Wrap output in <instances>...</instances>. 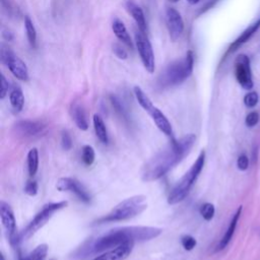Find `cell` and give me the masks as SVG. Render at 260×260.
<instances>
[{
	"mask_svg": "<svg viewBox=\"0 0 260 260\" xmlns=\"http://www.w3.org/2000/svg\"><path fill=\"white\" fill-rule=\"evenodd\" d=\"M195 141L196 136L193 133L186 134L178 140L173 139L164 150L146 162L142 171V180L153 182L165 176L190 153Z\"/></svg>",
	"mask_w": 260,
	"mask_h": 260,
	"instance_id": "cell-1",
	"label": "cell"
},
{
	"mask_svg": "<svg viewBox=\"0 0 260 260\" xmlns=\"http://www.w3.org/2000/svg\"><path fill=\"white\" fill-rule=\"evenodd\" d=\"M162 230L155 227H123L117 228L107 234L97 238L85 248L81 249L80 255H97L116 248L126 242H145L158 238Z\"/></svg>",
	"mask_w": 260,
	"mask_h": 260,
	"instance_id": "cell-2",
	"label": "cell"
},
{
	"mask_svg": "<svg viewBox=\"0 0 260 260\" xmlns=\"http://www.w3.org/2000/svg\"><path fill=\"white\" fill-rule=\"evenodd\" d=\"M146 208H148V201L144 195H134L114 206L108 215L97 220V223L106 224L127 221L139 216Z\"/></svg>",
	"mask_w": 260,
	"mask_h": 260,
	"instance_id": "cell-3",
	"label": "cell"
},
{
	"mask_svg": "<svg viewBox=\"0 0 260 260\" xmlns=\"http://www.w3.org/2000/svg\"><path fill=\"white\" fill-rule=\"evenodd\" d=\"M205 164V152L201 151L196 161L194 162V164L191 166L189 171L181 178V180L179 181L176 186L172 189L168 197V203L171 205L177 204L179 202L183 201L187 196L193 187V185L196 182L200 173L203 170Z\"/></svg>",
	"mask_w": 260,
	"mask_h": 260,
	"instance_id": "cell-4",
	"label": "cell"
},
{
	"mask_svg": "<svg viewBox=\"0 0 260 260\" xmlns=\"http://www.w3.org/2000/svg\"><path fill=\"white\" fill-rule=\"evenodd\" d=\"M194 56L192 51H188L184 58L170 64L162 73L160 84L162 87H173L182 84L193 71Z\"/></svg>",
	"mask_w": 260,
	"mask_h": 260,
	"instance_id": "cell-5",
	"label": "cell"
},
{
	"mask_svg": "<svg viewBox=\"0 0 260 260\" xmlns=\"http://www.w3.org/2000/svg\"><path fill=\"white\" fill-rule=\"evenodd\" d=\"M68 204L67 201H60V202H53L46 204L39 213L35 216V218L31 221V223L27 226L26 229L20 235V240H28L32 235H35L41 228H43L47 222L50 220L55 213L58 210L66 207Z\"/></svg>",
	"mask_w": 260,
	"mask_h": 260,
	"instance_id": "cell-6",
	"label": "cell"
},
{
	"mask_svg": "<svg viewBox=\"0 0 260 260\" xmlns=\"http://www.w3.org/2000/svg\"><path fill=\"white\" fill-rule=\"evenodd\" d=\"M135 44L144 68L150 73H154L156 69V62L153 47L149 38L141 31L135 32Z\"/></svg>",
	"mask_w": 260,
	"mask_h": 260,
	"instance_id": "cell-7",
	"label": "cell"
},
{
	"mask_svg": "<svg viewBox=\"0 0 260 260\" xmlns=\"http://www.w3.org/2000/svg\"><path fill=\"white\" fill-rule=\"evenodd\" d=\"M1 61L4 63L10 72L20 80L28 81L29 80V70L26 63L16 56L9 48L2 46L1 49Z\"/></svg>",
	"mask_w": 260,
	"mask_h": 260,
	"instance_id": "cell-8",
	"label": "cell"
},
{
	"mask_svg": "<svg viewBox=\"0 0 260 260\" xmlns=\"http://www.w3.org/2000/svg\"><path fill=\"white\" fill-rule=\"evenodd\" d=\"M235 76L238 84L244 89L250 91L253 89L254 83L252 78V70L250 59L245 54H240L235 60Z\"/></svg>",
	"mask_w": 260,
	"mask_h": 260,
	"instance_id": "cell-9",
	"label": "cell"
},
{
	"mask_svg": "<svg viewBox=\"0 0 260 260\" xmlns=\"http://www.w3.org/2000/svg\"><path fill=\"white\" fill-rule=\"evenodd\" d=\"M0 219H1V223L8 235L11 245H16L21 240L20 235L16 234L15 217L10 205L4 201L0 202Z\"/></svg>",
	"mask_w": 260,
	"mask_h": 260,
	"instance_id": "cell-10",
	"label": "cell"
},
{
	"mask_svg": "<svg viewBox=\"0 0 260 260\" xmlns=\"http://www.w3.org/2000/svg\"><path fill=\"white\" fill-rule=\"evenodd\" d=\"M57 190L64 192V191H71L73 192L76 196L86 203H89L91 201V195L88 192V190L85 188V186L81 184L76 179L64 177L60 178L57 181L56 184Z\"/></svg>",
	"mask_w": 260,
	"mask_h": 260,
	"instance_id": "cell-11",
	"label": "cell"
},
{
	"mask_svg": "<svg viewBox=\"0 0 260 260\" xmlns=\"http://www.w3.org/2000/svg\"><path fill=\"white\" fill-rule=\"evenodd\" d=\"M166 23L171 40L177 41L181 37L184 31V22L180 12L173 7L167 8Z\"/></svg>",
	"mask_w": 260,
	"mask_h": 260,
	"instance_id": "cell-12",
	"label": "cell"
},
{
	"mask_svg": "<svg viewBox=\"0 0 260 260\" xmlns=\"http://www.w3.org/2000/svg\"><path fill=\"white\" fill-rule=\"evenodd\" d=\"M134 242H126L94 258L93 260H125L132 252Z\"/></svg>",
	"mask_w": 260,
	"mask_h": 260,
	"instance_id": "cell-13",
	"label": "cell"
},
{
	"mask_svg": "<svg viewBox=\"0 0 260 260\" xmlns=\"http://www.w3.org/2000/svg\"><path fill=\"white\" fill-rule=\"evenodd\" d=\"M16 133L25 137H34L40 135L44 131L42 123L37 121L24 120L15 124Z\"/></svg>",
	"mask_w": 260,
	"mask_h": 260,
	"instance_id": "cell-14",
	"label": "cell"
},
{
	"mask_svg": "<svg viewBox=\"0 0 260 260\" xmlns=\"http://www.w3.org/2000/svg\"><path fill=\"white\" fill-rule=\"evenodd\" d=\"M259 28H260V18L256 21V22H254L252 25H250L245 31H244L243 32H242V34L230 45V47L229 48H228V50H227V53H226V55L225 56H227V55H230V54H232V53H234L235 51H237L238 50V49L242 46V45H244V44H245V43H247L251 38H252V36L255 34V32L259 30Z\"/></svg>",
	"mask_w": 260,
	"mask_h": 260,
	"instance_id": "cell-15",
	"label": "cell"
},
{
	"mask_svg": "<svg viewBox=\"0 0 260 260\" xmlns=\"http://www.w3.org/2000/svg\"><path fill=\"white\" fill-rule=\"evenodd\" d=\"M242 205L238 207V209L236 210L235 215L233 216L231 222H230V225L229 227H228V229L225 233V235L223 236V238L221 239V241L219 242L218 246H217V251H222L224 250L228 245H229V243L231 242L234 234H235V231H236V228H237V225H238V222H239V219L241 217V214H242Z\"/></svg>",
	"mask_w": 260,
	"mask_h": 260,
	"instance_id": "cell-16",
	"label": "cell"
},
{
	"mask_svg": "<svg viewBox=\"0 0 260 260\" xmlns=\"http://www.w3.org/2000/svg\"><path fill=\"white\" fill-rule=\"evenodd\" d=\"M149 114L151 115V117L153 118L155 124L157 125V127L161 130V131L166 134L167 136H172L173 135V128L172 125L170 123V121L168 120V118L165 116V114L162 113L160 109H158L157 107H154Z\"/></svg>",
	"mask_w": 260,
	"mask_h": 260,
	"instance_id": "cell-17",
	"label": "cell"
},
{
	"mask_svg": "<svg viewBox=\"0 0 260 260\" xmlns=\"http://www.w3.org/2000/svg\"><path fill=\"white\" fill-rule=\"evenodd\" d=\"M126 7H127L128 12L132 15L133 20L135 21V23L138 27V30L145 34L148 27H146L145 16H144V13H143V10L141 9V7L138 6L134 1H132V0H128V1L126 2Z\"/></svg>",
	"mask_w": 260,
	"mask_h": 260,
	"instance_id": "cell-18",
	"label": "cell"
},
{
	"mask_svg": "<svg viewBox=\"0 0 260 260\" xmlns=\"http://www.w3.org/2000/svg\"><path fill=\"white\" fill-rule=\"evenodd\" d=\"M112 30L114 32V34H115V36L122 43H124L126 46H128L130 48L133 47L131 38H130L128 32H127V29H126V27L122 21H120L119 19L114 20L112 23Z\"/></svg>",
	"mask_w": 260,
	"mask_h": 260,
	"instance_id": "cell-19",
	"label": "cell"
},
{
	"mask_svg": "<svg viewBox=\"0 0 260 260\" xmlns=\"http://www.w3.org/2000/svg\"><path fill=\"white\" fill-rule=\"evenodd\" d=\"M71 116H72V119L74 120L76 126L80 130H83V131H86V130H88L89 122H88L86 112H85V109L83 108V106L79 105V104H73L71 106Z\"/></svg>",
	"mask_w": 260,
	"mask_h": 260,
	"instance_id": "cell-20",
	"label": "cell"
},
{
	"mask_svg": "<svg viewBox=\"0 0 260 260\" xmlns=\"http://www.w3.org/2000/svg\"><path fill=\"white\" fill-rule=\"evenodd\" d=\"M93 122H94V128L96 131L97 137L99 138V140L103 143H108L109 137H108V131H107V127L102 119V117L98 114H95L93 117Z\"/></svg>",
	"mask_w": 260,
	"mask_h": 260,
	"instance_id": "cell-21",
	"label": "cell"
},
{
	"mask_svg": "<svg viewBox=\"0 0 260 260\" xmlns=\"http://www.w3.org/2000/svg\"><path fill=\"white\" fill-rule=\"evenodd\" d=\"M9 101L15 112H21L23 110L25 105V97L20 87H15L11 90L9 95Z\"/></svg>",
	"mask_w": 260,
	"mask_h": 260,
	"instance_id": "cell-22",
	"label": "cell"
},
{
	"mask_svg": "<svg viewBox=\"0 0 260 260\" xmlns=\"http://www.w3.org/2000/svg\"><path fill=\"white\" fill-rule=\"evenodd\" d=\"M39 168V152L36 148L30 150L28 154V170L31 177L35 176Z\"/></svg>",
	"mask_w": 260,
	"mask_h": 260,
	"instance_id": "cell-23",
	"label": "cell"
},
{
	"mask_svg": "<svg viewBox=\"0 0 260 260\" xmlns=\"http://www.w3.org/2000/svg\"><path fill=\"white\" fill-rule=\"evenodd\" d=\"M134 95L138 104L148 113L155 107L150 98L146 96V94L139 87L134 88Z\"/></svg>",
	"mask_w": 260,
	"mask_h": 260,
	"instance_id": "cell-24",
	"label": "cell"
},
{
	"mask_svg": "<svg viewBox=\"0 0 260 260\" xmlns=\"http://www.w3.org/2000/svg\"><path fill=\"white\" fill-rule=\"evenodd\" d=\"M25 28H26L27 37H28L30 44L35 48L37 44V31H36L34 24H32V22L31 21L29 16H26V19H25Z\"/></svg>",
	"mask_w": 260,
	"mask_h": 260,
	"instance_id": "cell-25",
	"label": "cell"
},
{
	"mask_svg": "<svg viewBox=\"0 0 260 260\" xmlns=\"http://www.w3.org/2000/svg\"><path fill=\"white\" fill-rule=\"evenodd\" d=\"M96 159V154L93 146L91 145H84L81 149V160L86 166H92L94 164Z\"/></svg>",
	"mask_w": 260,
	"mask_h": 260,
	"instance_id": "cell-26",
	"label": "cell"
},
{
	"mask_svg": "<svg viewBox=\"0 0 260 260\" xmlns=\"http://www.w3.org/2000/svg\"><path fill=\"white\" fill-rule=\"evenodd\" d=\"M48 254V245L47 244H41V245L37 246L34 251H32L29 257L28 260H45Z\"/></svg>",
	"mask_w": 260,
	"mask_h": 260,
	"instance_id": "cell-27",
	"label": "cell"
},
{
	"mask_svg": "<svg viewBox=\"0 0 260 260\" xmlns=\"http://www.w3.org/2000/svg\"><path fill=\"white\" fill-rule=\"evenodd\" d=\"M200 215L203 218V220L209 222L214 219L216 214V208L213 203L206 202L200 206Z\"/></svg>",
	"mask_w": 260,
	"mask_h": 260,
	"instance_id": "cell-28",
	"label": "cell"
},
{
	"mask_svg": "<svg viewBox=\"0 0 260 260\" xmlns=\"http://www.w3.org/2000/svg\"><path fill=\"white\" fill-rule=\"evenodd\" d=\"M258 94L256 92H249L244 97V104L248 108H254L258 104Z\"/></svg>",
	"mask_w": 260,
	"mask_h": 260,
	"instance_id": "cell-29",
	"label": "cell"
},
{
	"mask_svg": "<svg viewBox=\"0 0 260 260\" xmlns=\"http://www.w3.org/2000/svg\"><path fill=\"white\" fill-rule=\"evenodd\" d=\"M181 244L182 246L185 250L187 251H191L195 248V246H196V240H195V238H193L192 236L190 235H185L181 238Z\"/></svg>",
	"mask_w": 260,
	"mask_h": 260,
	"instance_id": "cell-30",
	"label": "cell"
},
{
	"mask_svg": "<svg viewBox=\"0 0 260 260\" xmlns=\"http://www.w3.org/2000/svg\"><path fill=\"white\" fill-rule=\"evenodd\" d=\"M258 122H259V114L257 112H255V111L250 112L246 116V119H245L246 126L254 127Z\"/></svg>",
	"mask_w": 260,
	"mask_h": 260,
	"instance_id": "cell-31",
	"label": "cell"
},
{
	"mask_svg": "<svg viewBox=\"0 0 260 260\" xmlns=\"http://www.w3.org/2000/svg\"><path fill=\"white\" fill-rule=\"evenodd\" d=\"M237 167L240 171H246L249 167V159L246 155H240L237 160Z\"/></svg>",
	"mask_w": 260,
	"mask_h": 260,
	"instance_id": "cell-32",
	"label": "cell"
},
{
	"mask_svg": "<svg viewBox=\"0 0 260 260\" xmlns=\"http://www.w3.org/2000/svg\"><path fill=\"white\" fill-rule=\"evenodd\" d=\"M25 192L29 196H36L38 194V183L36 181H30L25 187Z\"/></svg>",
	"mask_w": 260,
	"mask_h": 260,
	"instance_id": "cell-33",
	"label": "cell"
},
{
	"mask_svg": "<svg viewBox=\"0 0 260 260\" xmlns=\"http://www.w3.org/2000/svg\"><path fill=\"white\" fill-rule=\"evenodd\" d=\"M61 144H62V148L65 151H69L72 148V139H71V136L68 134V132L64 131L62 133Z\"/></svg>",
	"mask_w": 260,
	"mask_h": 260,
	"instance_id": "cell-34",
	"label": "cell"
},
{
	"mask_svg": "<svg viewBox=\"0 0 260 260\" xmlns=\"http://www.w3.org/2000/svg\"><path fill=\"white\" fill-rule=\"evenodd\" d=\"M113 51L119 59H126L127 58V52L124 50V48L122 46H120L119 44H115L113 46Z\"/></svg>",
	"mask_w": 260,
	"mask_h": 260,
	"instance_id": "cell-35",
	"label": "cell"
},
{
	"mask_svg": "<svg viewBox=\"0 0 260 260\" xmlns=\"http://www.w3.org/2000/svg\"><path fill=\"white\" fill-rule=\"evenodd\" d=\"M8 89H9L8 81L6 80L5 76L3 74H1V91H0V98H1V100H3L4 98L6 97L7 93H8Z\"/></svg>",
	"mask_w": 260,
	"mask_h": 260,
	"instance_id": "cell-36",
	"label": "cell"
},
{
	"mask_svg": "<svg viewBox=\"0 0 260 260\" xmlns=\"http://www.w3.org/2000/svg\"><path fill=\"white\" fill-rule=\"evenodd\" d=\"M188 3L191 4V5H194V4H196L199 2V0H187Z\"/></svg>",
	"mask_w": 260,
	"mask_h": 260,
	"instance_id": "cell-37",
	"label": "cell"
},
{
	"mask_svg": "<svg viewBox=\"0 0 260 260\" xmlns=\"http://www.w3.org/2000/svg\"><path fill=\"white\" fill-rule=\"evenodd\" d=\"M170 1H171V2H174V3H176V2H178V1H179V0H170Z\"/></svg>",
	"mask_w": 260,
	"mask_h": 260,
	"instance_id": "cell-38",
	"label": "cell"
},
{
	"mask_svg": "<svg viewBox=\"0 0 260 260\" xmlns=\"http://www.w3.org/2000/svg\"><path fill=\"white\" fill-rule=\"evenodd\" d=\"M0 259H1V260H4V256H3V254L0 255Z\"/></svg>",
	"mask_w": 260,
	"mask_h": 260,
	"instance_id": "cell-39",
	"label": "cell"
},
{
	"mask_svg": "<svg viewBox=\"0 0 260 260\" xmlns=\"http://www.w3.org/2000/svg\"><path fill=\"white\" fill-rule=\"evenodd\" d=\"M20 260H28V259H27V258H25V259H24V258H22V257H20Z\"/></svg>",
	"mask_w": 260,
	"mask_h": 260,
	"instance_id": "cell-40",
	"label": "cell"
}]
</instances>
